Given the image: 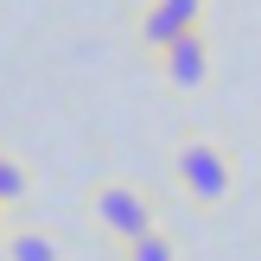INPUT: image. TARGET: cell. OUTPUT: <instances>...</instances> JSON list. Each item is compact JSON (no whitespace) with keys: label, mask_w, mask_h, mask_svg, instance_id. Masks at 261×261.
<instances>
[{"label":"cell","mask_w":261,"mask_h":261,"mask_svg":"<svg viewBox=\"0 0 261 261\" xmlns=\"http://www.w3.org/2000/svg\"><path fill=\"white\" fill-rule=\"evenodd\" d=\"M115 261H178V236L166 223H147L140 236L115 242Z\"/></svg>","instance_id":"6"},{"label":"cell","mask_w":261,"mask_h":261,"mask_svg":"<svg viewBox=\"0 0 261 261\" xmlns=\"http://www.w3.org/2000/svg\"><path fill=\"white\" fill-rule=\"evenodd\" d=\"M166 166H172L178 198H185V204H198V211H223V204L236 198V185H242L236 153H229L217 134H185L172 153H166Z\"/></svg>","instance_id":"1"},{"label":"cell","mask_w":261,"mask_h":261,"mask_svg":"<svg viewBox=\"0 0 261 261\" xmlns=\"http://www.w3.org/2000/svg\"><path fill=\"white\" fill-rule=\"evenodd\" d=\"M7 217H13V211H0V229H7Z\"/></svg>","instance_id":"7"},{"label":"cell","mask_w":261,"mask_h":261,"mask_svg":"<svg viewBox=\"0 0 261 261\" xmlns=\"http://www.w3.org/2000/svg\"><path fill=\"white\" fill-rule=\"evenodd\" d=\"M0 261H64V242L51 236V229H38V223H13L7 217V229H0Z\"/></svg>","instance_id":"5"},{"label":"cell","mask_w":261,"mask_h":261,"mask_svg":"<svg viewBox=\"0 0 261 261\" xmlns=\"http://www.w3.org/2000/svg\"><path fill=\"white\" fill-rule=\"evenodd\" d=\"M153 70H160L166 89H178V96H198V89H211L217 76V45H211V25H191V32H178L172 45L153 51Z\"/></svg>","instance_id":"3"},{"label":"cell","mask_w":261,"mask_h":261,"mask_svg":"<svg viewBox=\"0 0 261 261\" xmlns=\"http://www.w3.org/2000/svg\"><path fill=\"white\" fill-rule=\"evenodd\" d=\"M89 223H96L109 242H127L147 223H160V211H153V198L134 185V178H96V185H89Z\"/></svg>","instance_id":"2"},{"label":"cell","mask_w":261,"mask_h":261,"mask_svg":"<svg viewBox=\"0 0 261 261\" xmlns=\"http://www.w3.org/2000/svg\"><path fill=\"white\" fill-rule=\"evenodd\" d=\"M191 25H211V0H140L134 7V45L153 58L160 45H172Z\"/></svg>","instance_id":"4"}]
</instances>
